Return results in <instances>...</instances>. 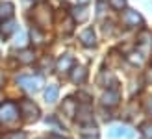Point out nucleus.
<instances>
[{"mask_svg": "<svg viewBox=\"0 0 152 139\" xmlns=\"http://www.w3.org/2000/svg\"><path fill=\"white\" fill-rule=\"evenodd\" d=\"M20 111L19 106L13 102H4L0 104V126H11L15 122H19Z\"/></svg>", "mask_w": 152, "mask_h": 139, "instance_id": "f257e3e1", "label": "nucleus"}, {"mask_svg": "<svg viewBox=\"0 0 152 139\" xmlns=\"http://www.w3.org/2000/svg\"><path fill=\"white\" fill-rule=\"evenodd\" d=\"M19 111L20 115H24V121L26 122H35L39 119V108L34 100H28V98H22L19 102Z\"/></svg>", "mask_w": 152, "mask_h": 139, "instance_id": "f03ea898", "label": "nucleus"}, {"mask_svg": "<svg viewBox=\"0 0 152 139\" xmlns=\"http://www.w3.org/2000/svg\"><path fill=\"white\" fill-rule=\"evenodd\" d=\"M34 20H35V24L41 26V28L48 26L50 24V7L47 4H39L35 13H34Z\"/></svg>", "mask_w": 152, "mask_h": 139, "instance_id": "7ed1b4c3", "label": "nucleus"}, {"mask_svg": "<svg viewBox=\"0 0 152 139\" xmlns=\"http://www.w3.org/2000/svg\"><path fill=\"white\" fill-rule=\"evenodd\" d=\"M17 83H19V86H22L24 89L35 93V91L41 89V86H43V78H41V76H20V78L17 80Z\"/></svg>", "mask_w": 152, "mask_h": 139, "instance_id": "20e7f679", "label": "nucleus"}, {"mask_svg": "<svg viewBox=\"0 0 152 139\" xmlns=\"http://www.w3.org/2000/svg\"><path fill=\"white\" fill-rule=\"evenodd\" d=\"M123 24L128 26V28H135V26L143 24V19H141V15L135 10H126L123 13Z\"/></svg>", "mask_w": 152, "mask_h": 139, "instance_id": "39448f33", "label": "nucleus"}, {"mask_svg": "<svg viewBox=\"0 0 152 139\" xmlns=\"http://www.w3.org/2000/svg\"><path fill=\"white\" fill-rule=\"evenodd\" d=\"M72 67H74V58L69 56V54H63V56L58 59V65H56L58 72H61V74H69Z\"/></svg>", "mask_w": 152, "mask_h": 139, "instance_id": "423d86ee", "label": "nucleus"}, {"mask_svg": "<svg viewBox=\"0 0 152 139\" xmlns=\"http://www.w3.org/2000/svg\"><path fill=\"white\" fill-rule=\"evenodd\" d=\"M119 100H121V95H119V91L115 89H111L108 93H104L102 95V106H108V108H115L119 104Z\"/></svg>", "mask_w": 152, "mask_h": 139, "instance_id": "0eeeda50", "label": "nucleus"}, {"mask_svg": "<svg viewBox=\"0 0 152 139\" xmlns=\"http://www.w3.org/2000/svg\"><path fill=\"white\" fill-rule=\"evenodd\" d=\"M71 80L74 82V83H83L87 80V71H86V67H82V65H78V67H72L71 69Z\"/></svg>", "mask_w": 152, "mask_h": 139, "instance_id": "6e6552de", "label": "nucleus"}, {"mask_svg": "<svg viewBox=\"0 0 152 139\" xmlns=\"http://www.w3.org/2000/svg\"><path fill=\"white\" fill-rule=\"evenodd\" d=\"M76 115H80L78 121L82 122V124H86V122H93V115H91V108L89 104L86 102L82 108H76Z\"/></svg>", "mask_w": 152, "mask_h": 139, "instance_id": "1a4fd4ad", "label": "nucleus"}, {"mask_svg": "<svg viewBox=\"0 0 152 139\" xmlns=\"http://www.w3.org/2000/svg\"><path fill=\"white\" fill-rule=\"evenodd\" d=\"M80 39H82L83 46H95L96 45V37H95L93 28H86V30H83V32L80 34Z\"/></svg>", "mask_w": 152, "mask_h": 139, "instance_id": "9d476101", "label": "nucleus"}, {"mask_svg": "<svg viewBox=\"0 0 152 139\" xmlns=\"http://www.w3.org/2000/svg\"><path fill=\"white\" fill-rule=\"evenodd\" d=\"M15 30H17V24L11 20V19H7V20H4L2 24H0V37H4V39H7Z\"/></svg>", "mask_w": 152, "mask_h": 139, "instance_id": "9b49d317", "label": "nucleus"}, {"mask_svg": "<svg viewBox=\"0 0 152 139\" xmlns=\"http://www.w3.org/2000/svg\"><path fill=\"white\" fill-rule=\"evenodd\" d=\"M76 108H78V102H76L74 98H65L61 111L67 115V117H74V115H76Z\"/></svg>", "mask_w": 152, "mask_h": 139, "instance_id": "f8f14e48", "label": "nucleus"}, {"mask_svg": "<svg viewBox=\"0 0 152 139\" xmlns=\"http://www.w3.org/2000/svg\"><path fill=\"white\" fill-rule=\"evenodd\" d=\"M13 11H15V6L11 2H4L0 4V20H7L13 17Z\"/></svg>", "mask_w": 152, "mask_h": 139, "instance_id": "ddd939ff", "label": "nucleus"}, {"mask_svg": "<svg viewBox=\"0 0 152 139\" xmlns=\"http://www.w3.org/2000/svg\"><path fill=\"white\" fill-rule=\"evenodd\" d=\"M58 95H59V87L56 86V83H52V86H48L47 89H45V98H47L48 104H54L58 100Z\"/></svg>", "mask_w": 152, "mask_h": 139, "instance_id": "4468645a", "label": "nucleus"}, {"mask_svg": "<svg viewBox=\"0 0 152 139\" xmlns=\"http://www.w3.org/2000/svg\"><path fill=\"white\" fill-rule=\"evenodd\" d=\"M110 137H111V139H117V137H126V139H132V137H134V132H132V130H128V128L119 126V128H113L111 132H110Z\"/></svg>", "mask_w": 152, "mask_h": 139, "instance_id": "2eb2a0df", "label": "nucleus"}, {"mask_svg": "<svg viewBox=\"0 0 152 139\" xmlns=\"http://www.w3.org/2000/svg\"><path fill=\"white\" fill-rule=\"evenodd\" d=\"M87 11H86V7H72V19L76 22H86L87 20Z\"/></svg>", "mask_w": 152, "mask_h": 139, "instance_id": "dca6fc26", "label": "nucleus"}, {"mask_svg": "<svg viewBox=\"0 0 152 139\" xmlns=\"http://www.w3.org/2000/svg\"><path fill=\"white\" fill-rule=\"evenodd\" d=\"M34 59H35V56H34V52H32V50H22V52L19 54V61H20V63H24V65L32 63Z\"/></svg>", "mask_w": 152, "mask_h": 139, "instance_id": "f3484780", "label": "nucleus"}, {"mask_svg": "<svg viewBox=\"0 0 152 139\" xmlns=\"http://www.w3.org/2000/svg\"><path fill=\"white\" fill-rule=\"evenodd\" d=\"M2 139H26V134L19 132V130H13V132H6Z\"/></svg>", "mask_w": 152, "mask_h": 139, "instance_id": "a211bd4d", "label": "nucleus"}, {"mask_svg": "<svg viewBox=\"0 0 152 139\" xmlns=\"http://www.w3.org/2000/svg\"><path fill=\"white\" fill-rule=\"evenodd\" d=\"M32 39L35 41V45H43L45 43V35L39 32V28H32Z\"/></svg>", "mask_w": 152, "mask_h": 139, "instance_id": "6ab92c4d", "label": "nucleus"}, {"mask_svg": "<svg viewBox=\"0 0 152 139\" xmlns=\"http://www.w3.org/2000/svg\"><path fill=\"white\" fill-rule=\"evenodd\" d=\"M141 134H143V139H152V122H145L141 126Z\"/></svg>", "mask_w": 152, "mask_h": 139, "instance_id": "aec40b11", "label": "nucleus"}, {"mask_svg": "<svg viewBox=\"0 0 152 139\" xmlns=\"http://www.w3.org/2000/svg\"><path fill=\"white\" fill-rule=\"evenodd\" d=\"M110 6L117 11H123L126 7V0H110Z\"/></svg>", "mask_w": 152, "mask_h": 139, "instance_id": "412c9836", "label": "nucleus"}, {"mask_svg": "<svg viewBox=\"0 0 152 139\" xmlns=\"http://www.w3.org/2000/svg\"><path fill=\"white\" fill-rule=\"evenodd\" d=\"M24 43H26V35H24V32H19V37H17V46L20 45V46H24Z\"/></svg>", "mask_w": 152, "mask_h": 139, "instance_id": "4be33fe9", "label": "nucleus"}, {"mask_svg": "<svg viewBox=\"0 0 152 139\" xmlns=\"http://www.w3.org/2000/svg\"><path fill=\"white\" fill-rule=\"evenodd\" d=\"M6 83V76H4V71H0V87H4Z\"/></svg>", "mask_w": 152, "mask_h": 139, "instance_id": "5701e85b", "label": "nucleus"}, {"mask_svg": "<svg viewBox=\"0 0 152 139\" xmlns=\"http://www.w3.org/2000/svg\"><path fill=\"white\" fill-rule=\"evenodd\" d=\"M147 110H148V111H150V113H152V98H150V100H148V104H147Z\"/></svg>", "mask_w": 152, "mask_h": 139, "instance_id": "b1692460", "label": "nucleus"}, {"mask_svg": "<svg viewBox=\"0 0 152 139\" xmlns=\"http://www.w3.org/2000/svg\"><path fill=\"white\" fill-rule=\"evenodd\" d=\"M50 139H67V137H61V135H56V134H52Z\"/></svg>", "mask_w": 152, "mask_h": 139, "instance_id": "393cba45", "label": "nucleus"}, {"mask_svg": "<svg viewBox=\"0 0 152 139\" xmlns=\"http://www.w3.org/2000/svg\"><path fill=\"white\" fill-rule=\"evenodd\" d=\"M78 2H80V4H87V2H89V0H78Z\"/></svg>", "mask_w": 152, "mask_h": 139, "instance_id": "a878e982", "label": "nucleus"}, {"mask_svg": "<svg viewBox=\"0 0 152 139\" xmlns=\"http://www.w3.org/2000/svg\"><path fill=\"white\" fill-rule=\"evenodd\" d=\"M82 139H96V135L93 137V135H91V137H82Z\"/></svg>", "mask_w": 152, "mask_h": 139, "instance_id": "bb28decb", "label": "nucleus"}, {"mask_svg": "<svg viewBox=\"0 0 152 139\" xmlns=\"http://www.w3.org/2000/svg\"><path fill=\"white\" fill-rule=\"evenodd\" d=\"M150 80H152V72H150Z\"/></svg>", "mask_w": 152, "mask_h": 139, "instance_id": "cd10ccee", "label": "nucleus"}]
</instances>
